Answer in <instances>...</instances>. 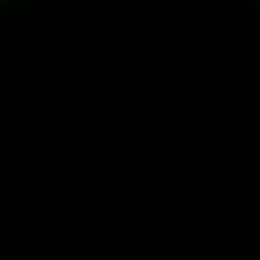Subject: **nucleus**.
<instances>
[{
	"label": "nucleus",
	"instance_id": "1",
	"mask_svg": "<svg viewBox=\"0 0 260 260\" xmlns=\"http://www.w3.org/2000/svg\"><path fill=\"white\" fill-rule=\"evenodd\" d=\"M0 5H5V0H0Z\"/></svg>",
	"mask_w": 260,
	"mask_h": 260
}]
</instances>
